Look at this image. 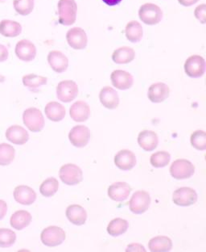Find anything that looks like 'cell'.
Masks as SVG:
<instances>
[{
	"label": "cell",
	"mask_w": 206,
	"mask_h": 252,
	"mask_svg": "<svg viewBox=\"0 0 206 252\" xmlns=\"http://www.w3.org/2000/svg\"><path fill=\"white\" fill-rule=\"evenodd\" d=\"M59 23L65 26L74 25L77 19V5L75 0H59Z\"/></svg>",
	"instance_id": "6da1fadb"
},
{
	"label": "cell",
	"mask_w": 206,
	"mask_h": 252,
	"mask_svg": "<svg viewBox=\"0 0 206 252\" xmlns=\"http://www.w3.org/2000/svg\"><path fill=\"white\" fill-rule=\"evenodd\" d=\"M139 16L140 21L147 25H155L161 21L163 11L156 4L148 2L139 7Z\"/></svg>",
	"instance_id": "7a4b0ae2"
},
{
	"label": "cell",
	"mask_w": 206,
	"mask_h": 252,
	"mask_svg": "<svg viewBox=\"0 0 206 252\" xmlns=\"http://www.w3.org/2000/svg\"><path fill=\"white\" fill-rule=\"evenodd\" d=\"M24 124L31 132H41L45 127V118L41 111L36 108L26 109L23 114Z\"/></svg>",
	"instance_id": "3957f363"
},
{
	"label": "cell",
	"mask_w": 206,
	"mask_h": 252,
	"mask_svg": "<svg viewBox=\"0 0 206 252\" xmlns=\"http://www.w3.org/2000/svg\"><path fill=\"white\" fill-rule=\"evenodd\" d=\"M66 239V234L65 230L61 227L52 225L45 228L41 234V242L45 246L53 248L56 246L61 245Z\"/></svg>",
	"instance_id": "277c9868"
},
{
	"label": "cell",
	"mask_w": 206,
	"mask_h": 252,
	"mask_svg": "<svg viewBox=\"0 0 206 252\" xmlns=\"http://www.w3.org/2000/svg\"><path fill=\"white\" fill-rule=\"evenodd\" d=\"M195 166L187 159H177L170 167L171 176L176 180H187L193 176Z\"/></svg>",
	"instance_id": "5b68a950"
},
{
	"label": "cell",
	"mask_w": 206,
	"mask_h": 252,
	"mask_svg": "<svg viewBox=\"0 0 206 252\" xmlns=\"http://www.w3.org/2000/svg\"><path fill=\"white\" fill-rule=\"evenodd\" d=\"M59 176L64 184L70 186L78 185L83 180L81 169L73 163H68L62 166L60 169Z\"/></svg>",
	"instance_id": "8992f818"
},
{
	"label": "cell",
	"mask_w": 206,
	"mask_h": 252,
	"mask_svg": "<svg viewBox=\"0 0 206 252\" xmlns=\"http://www.w3.org/2000/svg\"><path fill=\"white\" fill-rule=\"evenodd\" d=\"M184 72L190 78H200L206 72V60L200 55H192L186 60L184 65Z\"/></svg>",
	"instance_id": "52a82bcc"
},
{
	"label": "cell",
	"mask_w": 206,
	"mask_h": 252,
	"mask_svg": "<svg viewBox=\"0 0 206 252\" xmlns=\"http://www.w3.org/2000/svg\"><path fill=\"white\" fill-rule=\"evenodd\" d=\"M78 86L73 80H64L56 87V96L64 103H70L78 94Z\"/></svg>",
	"instance_id": "ba28073f"
},
{
	"label": "cell",
	"mask_w": 206,
	"mask_h": 252,
	"mask_svg": "<svg viewBox=\"0 0 206 252\" xmlns=\"http://www.w3.org/2000/svg\"><path fill=\"white\" fill-rule=\"evenodd\" d=\"M150 204L151 197L148 191H137L131 196L129 206L133 214H142L148 210Z\"/></svg>",
	"instance_id": "9c48e42d"
},
{
	"label": "cell",
	"mask_w": 206,
	"mask_h": 252,
	"mask_svg": "<svg viewBox=\"0 0 206 252\" xmlns=\"http://www.w3.org/2000/svg\"><path fill=\"white\" fill-rule=\"evenodd\" d=\"M173 201L178 206H191L197 202V193L191 188H180L173 192Z\"/></svg>",
	"instance_id": "30bf717a"
},
{
	"label": "cell",
	"mask_w": 206,
	"mask_h": 252,
	"mask_svg": "<svg viewBox=\"0 0 206 252\" xmlns=\"http://www.w3.org/2000/svg\"><path fill=\"white\" fill-rule=\"evenodd\" d=\"M68 45L74 50H84L87 46L88 37L85 30L75 27L69 30L66 33Z\"/></svg>",
	"instance_id": "8fae6325"
},
{
	"label": "cell",
	"mask_w": 206,
	"mask_h": 252,
	"mask_svg": "<svg viewBox=\"0 0 206 252\" xmlns=\"http://www.w3.org/2000/svg\"><path fill=\"white\" fill-rule=\"evenodd\" d=\"M90 130L85 126H74L69 133V139L74 147L82 148L90 141Z\"/></svg>",
	"instance_id": "7c38bea8"
},
{
	"label": "cell",
	"mask_w": 206,
	"mask_h": 252,
	"mask_svg": "<svg viewBox=\"0 0 206 252\" xmlns=\"http://www.w3.org/2000/svg\"><path fill=\"white\" fill-rule=\"evenodd\" d=\"M15 54L21 61H32L36 56V45L31 41L24 39L18 41L15 48Z\"/></svg>",
	"instance_id": "4fadbf2b"
},
{
	"label": "cell",
	"mask_w": 206,
	"mask_h": 252,
	"mask_svg": "<svg viewBox=\"0 0 206 252\" xmlns=\"http://www.w3.org/2000/svg\"><path fill=\"white\" fill-rule=\"evenodd\" d=\"M110 79L114 88L119 90H128L134 83L132 75L125 70H114L110 74Z\"/></svg>",
	"instance_id": "5bb4252c"
},
{
	"label": "cell",
	"mask_w": 206,
	"mask_h": 252,
	"mask_svg": "<svg viewBox=\"0 0 206 252\" xmlns=\"http://www.w3.org/2000/svg\"><path fill=\"white\" fill-rule=\"evenodd\" d=\"M14 198L23 205H31L36 200V191L26 185H20L14 190Z\"/></svg>",
	"instance_id": "9a60e30c"
},
{
	"label": "cell",
	"mask_w": 206,
	"mask_h": 252,
	"mask_svg": "<svg viewBox=\"0 0 206 252\" xmlns=\"http://www.w3.org/2000/svg\"><path fill=\"white\" fill-rule=\"evenodd\" d=\"M48 63L50 67L56 73L65 72L69 66V59L58 50H52L48 55Z\"/></svg>",
	"instance_id": "2e32d148"
},
{
	"label": "cell",
	"mask_w": 206,
	"mask_h": 252,
	"mask_svg": "<svg viewBox=\"0 0 206 252\" xmlns=\"http://www.w3.org/2000/svg\"><path fill=\"white\" fill-rule=\"evenodd\" d=\"M131 188L128 183L116 182L108 188V196L114 201H124L129 197Z\"/></svg>",
	"instance_id": "e0dca14e"
},
{
	"label": "cell",
	"mask_w": 206,
	"mask_h": 252,
	"mask_svg": "<svg viewBox=\"0 0 206 252\" xmlns=\"http://www.w3.org/2000/svg\"><path fill=\"white\" fill-rule=\"evenodd\" d=\"M114 164L121 170L129 171L136 164V158L132 151L122 150L114 156Z\"/></svg>",
	"instance_id": "ac0fdd59"
},
{
	"label": "cell",
	"mask_w": 206,
	"mask_h": 252,
	"mask_svg": "<svg viewBox=\"0 0 206 252\" xmlns=\"http://www.w3.org/2000/svg\"><path fill=\"white\" fill-rule=\"evenodd\" d=\"M170 94V88L164 83H156L150 86L148 89V97L153 103H162L168 99Z\"/></svg>",
	"instance_id": "d6986e66"
},
{
	"label": "cell",
	"mask_w": 206,
	"mask_h": 252,
	"mask_svg": "<svg viewBox=\"0 0 206 252\" xmlns=\"http://www.w3.org/2000/svg\"><path fill=\"white\" fill-rule=\"evenodd\" d=\"M99 99L101 104L108 109H115L119 107V94L114 88L109 86L102 88L99 94Z\"/></svg>",
	"instance_id": "ffe728a7"
},
{
	"label": "cell",
	"mask_w": 206,
	"mask_h": 252,
	"mask_svg": "<svg viewBox=\"0 0 206 252\" xmlns=\"http://www.w3.org/2000/svg\"><path fill=\"white\" fill-rule=\"evenodd\" d=\"M6 137L13 144L25 145L29 140V134L21 126H12L6 131Z\"/></svg>",
	"instance_id": "44dd1931"
},
{
	"label": "cell",
	"mask_w": 206,
	"mask_h": 252,
	"mask_svg": "<svg viewBox=\"0 0 206 252\" xmlns=\"http://www.w3.org/2000/svg\"><path fill=\"white\" fill-rule=\"evenodd\" d=\"M70 117L74 122H83L87 121L90 115V106L82 100L77 101L70 107Z\"/></svg>",
	"instance_id": "7402d4cb"
},
{
	"label": "cell",
	"mask_w": 206,
	"mask_h": 252,
	"mask_svg": "<svg viewBox=\"0 0 206 252\" xmlns=\"http://www.w3.org/2000/svg\"><path fill=\"white\" fill-rule=\"evenodd\" d=\"M138 143L144 151H153L156 149L159 138L154 131H142L138 136Z\"/></svg>",
	"instance_id": "603a6c76"
},
{
	"label": "cell",
	"mask_w": 206,
	"mask_h": 252,
	"mask_svg": "<svg viewBox=\"0 0 206 252\" xmlns=\"http://www.w3.org/2000/svg\"><path fill=\"white\" fill-rule=\"evenodd\" d=\"M66 217L74 225H82L87 220V213L81 205H72L67 208Z\"/></svg>",
	"instance_id": "cb8c5ba5"
},
{
	"label": "cell",
	"mask_w": 206,
	"mask_h": 252,
	"mask_svg": "<svg viewBox=\"0 0 206 252\" xmlns=\"http://www.w3.org/2000/svg\"><path fill=\"white\" fill-rule=\"evenodd\" d=\"M31 220H32V217L29 212L19 210L12 214L10 223L14 229H16V230H21L24 228L28 226L31 224Z\"/></svg>",
	"instance_id": "d4e9b609"
},
{
	"label": "cell",
	"mask_w": 206,
	"mask_h": 252,
	"mask_svg": "<svg viewBox=\"0 0 206 252\" xmlns=\"http://www.w3.org/2000/svg\"><path fill=\"white\" fill-rule=\"evenodd\" d=\"M45 113L46 117L52 122H58L62 121L65 117V108L57 102H50L45 106Z\"/></svg>",
	"instance_id": "484cf974"
},
{
	"label": "cell",
	"mask_w": 206,
	"mask_h": 252,
	"mask_svg": "<svg viewBox=\"0 0 206 252\" xmlns=\"http://www.w3.org/2000/svg\"><path fill=\"white\" fill-rule=\"evenodd\" d=\"M22 32V26L16 21L3 20L0 21V34L5 37H16Z\"/></svg>",
	"instance_id": "4316f807"
},
{
	"label": "cell",
	"mask_w": 206,
	"mask_h": 252,
	"mask_svg": "<svg viewBox=\"0 0 206 252\" xmlns=\"http://www.w3.org/2000/svg\"><path fill=\"white\" fill-rule=\"evenodd\" d=\"M135 58V52L132 48L123 46L114 50L112 54V60L116 64H128Z\"/></svg>",
	"instance_id": "83f0119b"
},
{
	"label": "cell",
	"mask_w": 206,
	"mask_h": 252,
	"mask_svg": "<svg viewBox=\"0 0 206 252\" xmlns=\"http://www.w3.org/2000/svg\"><path fill=\"white\" fill-rule=\"evenodd\" d=\"M149 250L153 252H170L173 248V241L167 236H156L148 243Z\"/></svg>",
	"instance_id": "f1b7e54d"
},
{
	"label": "cell",
	"mask_w": 206,
	"mask_h": 252,
	"mask_svg": "<svg viewBox=\"0 0 206 252\" xmlns=\"http://www.w3.org/2000/svg\"><path fill=\"white\" fill-rule=\"evenodd\" d=\"M126 37L132 43L139 42L143 37V27L138 21H131L128 23L125 29Z\"/></svg>",
	"instance_id": "f546056e"
},
{
	"label": "cell",
	"mask_w": 206,
	"mask_h": 252,
	"mask_svg": "<svg viewBox=\"0 0 206 252\" xmlns=\"http://www.w3.org/2000/svg\"><path fill=\"white\" fill-rule=\"evenodd\" d=\"M128 229V220L123 219H113L107 226V233L113 237L125 234Z\"/></svg>",
	"instance_id": "4dcf8cb0"
},
{
	"label": "cell",
	"mask_w": 206,
	"mask_h": 252,
	"mask_svg": "<svg viewBox=\"0 0 206 252\" xmlns=\"http://www.w3.org/2000/svg\"><path fill=\"white\" fill-rule=\"evenodd\" d=\"M16 156V150L7 143L0 144V166H8L13 162Z\"/></svg>",
	"instance_id": "1f68e13d"
},
{
	"label": "cell",
	"mask_w": 206,
	"mask_h": 252,
	"mask_svg": "<svg viewBox=\"0 0 206 252\" xmlns=\"http://www.w3.org/2000/svg\"><path fill=\"white\" fill-rule=\"evenodd\" d=\"M59 183L58 180L54 177L48 178L41 184L40 187V191L41 195L45 197H51L56 193L58 191Z\"/></svg>",
	"instance_id": "d6a6232c"
},
{
	"label": "cell",
	"mask_w": 206,
	"mask_h": 252,
	"mask_svg": "<svg viewBox=\"0 0 206 252\" xmlns=\"http://www.w3.org/2000/svg\"><path fill=\"white\" fill-rule=\"evenodd\" d=\"M22 81L23 84L25 87L31 88V89H35V88H38L41 86L46 85L48 79L46 77L41 76L38 74H26L23 77Z\"/></svg>",
	"instance_id": "836d02e7"
},
{
	"label": "cell",
	"mask_w": 206,
	"mask_h": 252,
	"mask_svg": "<svg viewBox=\"0 0 206 252\" xmlns=\"http://www.w3.org/2000/svg\"><path fill=\"white\" fill-rule=\"evenodd\" d=\"M170 154L167 151H158L151 156L150 162L152 166L156 168L168 166L170 162Z\"/></svg>",
	"instance_id": "e575fe53"
},
{
	"label": "cell",
	"mask_w": 206,
	"mask_h": 252,
	"mask_svg": "<svg viewBox=\"0 0 206 252\" xmlns=\"http://www.w3.org/2000/svg\"><path fill=\"white\" fill-rule=\"evenodd\" d=\"M14 8L21 16H28L34 9V0H13Z\"/></svg>",
	"instance_id": "d590c367"
},
{
	"label": "cell",
	"mask_w": 206,
	"mask_h": 252,
	"mask_svg": "<svg viewBox=\"0 0 206 252\" xmlns=\"http://www.w3.org/2000/svg\"><path fill=\"white\" fill-rule=\"evenodd\" d=\"M16 241V234L13 230L1 228L0 229V248H10Z\"/></svg>",
	"instance_id": "8d00e7d4"
},
{
	"label": "cell",
	"mask_w": 206,
	"mask_h": 252,
	"mask_svg": "<svg viewBox=\"0 0 206 252\" xmlns=\"http://www.w3.org/2000/svg\"><path fill=\"white\" fill-rule=\"evenodd\" d=\"M191 145L198 151L206 150V133L203 130H197L192 133Z\"/></svg>",
	"instance_id": "74e56055"
},
{
	"label": "cell",
	"mask_w": 206,
	"mask_h": 252,
	"mask_svg": "<svg viewBox=\"0 0 206 252\" xmlns=\"http://www.w3.org/2000/svg\"><path fill=\"white\" fill-rule=\"evenodd\" d=\"M194 16L196 19L198 20L202 24H206V6L205 3L199 5L196 7L194 11Z\"/></svg>",
	"instance_id": "f35d334b"
},
{
	"label": "cell",
	"mask_w": 206,
	"mask_h": 252,
	"mask_svg": "<svg viewBox=\"0 0 206 252\" xmlns=\"http://www.w3.org/2000/svg\"><path fill=\"white\" fill-rule=\"evenodd\" d=\"M8 56H9V53L7 47L0 44V63L6 61L8 59Z\"/></svg>",
	"instance_id": "ab89813d"
},
{
	"label": "cell",
	"mask_w": 206,
	"mask_h": 252,
	"mask_svg": "<svg viewBox=\"0 0 206 252\" xmlns=\"http://www.w3.org/2000/svg\"><path fill=\"white\" fill-rule=\"evenodd\" d=\"M126 252H145V248L139 243H132L128 246Z\"/></svg>",
	"instance_id": "60d3db41"
},
{
	"label": "cell",
	"mask_w": 206,
	"mask_h": 252,
	"mask_svg": "<svg viewBox=\"0 0 206 252\" xmlns=\"http://www.w3.org/2000/svg\"><path fill=\"white\" fill-rule=\"evenodd\" d=\"M7 211V203L5 202L4 200H0V220H2L6 216Z\"/></svg>",
	"instance_id": "b9f144b4"
},
{
	"label": "cell",
	"mask_w": 206,
	"mask_h": 252,
	"mask_svg": "<svg viewBox=\"0 0 206 252\" xmlns=\"http://www.w3.org/2000/svg\"><path fill=\"white\" fill-rule=\"evenodd\" d=\"M199 0H178L180 4L184 7H191L193 4H196Z\"/></svg>",
	"instance_id": "7bdbcfd3"
},
{
	"label": "cell",
	"mask_w": 206,
	"mask_h": 252,
	"mask_svg": "<svg viewBox=\"0 0 206 252\" xmlns=\"http://www.w3.org/2000/svg\"><path fill=\"white\" fill-rule=\"evenodd\" d=\"M103 2H105V4L110 7L118 5L122 2V0H103Z\"/></svg>",
	"instance_id": "ee69618b"
},
{
	"label": "cell",
	"mask_w": 206,
	"mask_h": 252,
	"mask_svg": "<svg viewBox=\"0 0 206 252\" xmlns=\"http://www.w3.org/2000/svg\"><path fill=\"white\" fill-rule=\"evenodd\" d=\"M5 79H6V78L3 75H2V74H0V84L3 83L5 81Z\"/></svg>",
	"instance_id": "f6af8a7d"
},
{
	"label": "cell",
	"mask_w": 206,
	"mask_h": 252,
	"mask_svg": "<svg viewBox=\"0 0 206 252\" xmlns=\"http://www.w3.org/2000/svg\"><path fill=\"white\" fill-rule=\"evenodd\" d=\"M0 1H2V0H0Z\"/></svg>",
	"instance_id": "bcb514c9"
}]
</instances>
